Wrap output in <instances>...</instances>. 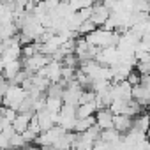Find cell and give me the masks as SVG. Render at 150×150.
<instances>
[{"label":"cell","mask_w":150,"mask_h":150,"mask_svg":"<svg viewBox=\"0 0 150 150\" xmlns=\"http://www.w3.org/2000/svg\"><path fill=\"white\" fill-rule=\"evenodd\" d=\"M20 71H21V58L11 62V64H7V65H4V67H2V72H0V74L4 76L6 81H13L14 76H16Z\"/></svg>","instance_id":"cell-6"},{"label":"cell","mask_w":150,"mask_h":150,"mask_svg":"<svg viewBox=\"0 0 150 150\" xmlns=\"http://www.w3.org/2000/svg\"><path fill=\"white\" fill-rule=\"evenodd\" d=\"M32 115H34L32 111H28V113H18L16 118H14L13 124H11L13 131L18 132V134H21L23 131H27V127H28V124H30V120H32Z\"/></svg>","instance_id":"cell-4"},{"label":"cell","mask_w":150,"mask_h":150,"mask_svg":"<svg viewBox=\"0 0 150 150\" xmlns=\"http://www.w3.org/2000/svg\"><path fill=\"white\" fill-rule=\"evenodd\" d=\"M94 122H96V127H97L99 131H108V129H113V115L110 113V110H108V108L96 111Z\"/></svg>","instance_id":"cell-2"},{"label":"cell","mask_w":150,"mask_h":150,"mask_svg":"<svg viewBox=\"0 0 150 150\" xmlns=\"http://www.w3.org/2000/svg\"><path fill=\"white\" fill-rule=\"evenodd\" d=\"M96 125V122H94V117H90V118H76V122H74V127H72V132L74 134H81V132H85V131H88L90 127H94Z\"/></svg>","instance_id":"cell-8"},{"label":"cell","mask_w":150,"mask_h":150,"mask_svg":"<svg viewBox=\"0 0 150 150\" xmlns=\"http://www.w3.org/2000/svg\"><path fill=\"white\" fill-rule=\"evenodd\" d=\"M132 127V118L125 115H113V129L120 134H125Z\"/></svg>","instance_id":"cell-5"},{"label":"cell","mask_w":150,"mask_h":150,"mask_svg":"<svg viewBox=\"0 0 150 150\" xmlns=\"http://www.w3.org/2000/svg\"><path fill=\"white\" fill-rule=\"evenodd\" d=\"M96 111H97V108H96L94 101L87 103V104H80V106H76V118L78 120L80 118H90V117H94Z\"/></svg>","instance_id":"cell-7"},{"label":"cell","mask_w":150,"mask_h":150,"mask_svg":"<svg viewBox=\"0 0 150 150\" xmlns=\"http://www.w3.org/2000/svg\"><path fill=\"white\" fill-rule=\"evenodd\" d=\"M148 69H150V62H136V65H134V71L139 74H148Z\"/></svg>","instance_id":"cell-11"},{"label":"cell","mask_w":150,"mask_h":150,"mask_svg":"<svg viewBox=\"0 0 150 150\" xmlns=\"http://www.w3.org/2000/svg\"><path fill=\"white\" fill-rule=\"evenodd\" d=\"M96 28H97V27H96V25H94V23H92V21L88 20V21H83V23L80 25V28H78V32H76V34H80L81 37H85V35L92 34V32H94Z\"/></svg>","instance_id":"cell-10"},{"label":"cell","mask_w":150,"mask_h":150,"mask_svg":"<svg viewBox=\"0 0 150 150\" xmlns=\"http://www.w3.org/2000/svg\"><path fill=\"white\" fill-rule=\"evenodd\" d=\"M64 103L62 99H57V97H46V103H44V110L50 111V113H60Z\"/></svg>","instance_id":"cell-9"},{"label":"cell","mask_w":150,"mask_h":150,"mask_svg":"<svg viewBox=\"0 0 150 150\" xmlns=\"http://www.w3.org/2000/svg\"><path fill=\"white\" fill-rule=\"evenodd\" d=\"M108 18H110V11H108L103 4H92V16H90V21H92L97 28H101V27L106 23Z\"/></svg>","instance_id":"cell-3"},{"label":"cell","mask_w":150,"mask_h":150,"mask_svg":"<svg viewBox=\"0 0 150 150\" xmlns=\"http://www.w3.org/2000/svg\"><path fill=\"white\" fill-rule=\"evenodd\" d=\"M131 87H136V85H139V74L132 69L131 72H129V76H127V80H125Z\"/></svg>","instance_id":"cell-12"},{"label":"cell","mask_w":150,"mask_h":150,"mask_svg":"<svg viewBox=\"0 0 150 150\" xmlns=\"http://www.w3.org/2000/svg\"><path fill=\"white\" fill-rule=\"evenodd\" d=\"M50 57H44V55H41V53H37V55H34V57H30V58H21V69L23 71H27L28 74H35V72H39L42 67H46L48 64H50Z\"/></svg>","instance_id":"cell-1"}]
</instances>
